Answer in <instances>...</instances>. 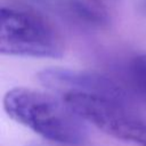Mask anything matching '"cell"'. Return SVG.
<instances>
[{
    "label": "cell",
    "instance_id": "1",
    "mask_svg": "<svg viewBox=\"0 0 146 146\" xmlns=\"http://www.w3.org/2000/svg\"><path fill=\"white\" fill-rule=\"evenodd\" d=\"M2 103L13 120L49 143L79 146L88 137L87 122L50 90L15 87L5 94Z\"/></svg>",
    "mask_w": 146,
    "mask_h": 146
},
{
    "label": "cell",
    "instance_id": "2",
    "mask_svg": "<svg viewBox=\"0 0 146 146\" xmlns=\"http://www.w3.org/2000/svg\"><path fill=\"white\" fill-rule=\"evenodd\" d=\"M0 51L3 55L59 58L64 43L55 26L35 8L1 6Z\"/></svg>",
    "mask_w": 146,
    "mask_h": 146
},
{
    "label": "cell",
    "instance_id": "3",
    "mask_svg": "<svg viewBox=\"0 0 146 146\" xmlns=\"http://www.w3.org/2000/svg\"><path fill=\"white\" fill-rule=\"evenodd\" d=\"M60 98L103 132L136 146H146V122L129 107L125 94H76Z\"/></svg>",
    "mask_w": 146,
    "mask_h": 146
},
{
    "label": "cell",
    "instance_id": "4",
    "mask_svg": "<svg viewBox=\"0 0 146 146\" xmlns=\"http://www.w3.org/2000/svg\"><path fill=\"white\" fill-rule=\"evenodd\" d=\"M91 15H94L103 25L108 22L110 13L117 0H74Z\"/></svg>",
    "mask_w": 146,
    "mask_h": 146
},
{
    "label": "cell",
    "instance_id": "5",
    "mask_svg": "<svg viewBox=\"0 0 146 146\" xmlns=\"http://www.w3.org/2000/svg\"><path fill=\"white\" fill-rule=\"evenodd\" d=\"M129 71L132 83L146 97V54H139L132 57L129 64Z\"/></svg>",
    "mask_w": 146,
    "mask_h": 146
},
{
    "label": "cell",
    "instance_id": "6",
    "mask_svg": "<svg viewBox=\"0 0 146 146\" xmlns=\"http://www.w3.org/2000/svg\"><path fill=\"white\" fill-rule=\"evenodd\" d=\"M29 146H63V145H57V144H52V143H47V144H41V143H35V144H32V145H29Z\"/></svg>",
    "mask_w": 146,
    "mask_h": 146
}]
</instances>
